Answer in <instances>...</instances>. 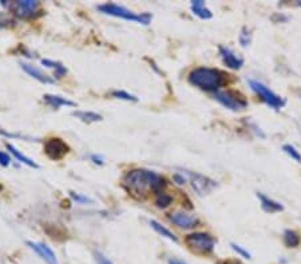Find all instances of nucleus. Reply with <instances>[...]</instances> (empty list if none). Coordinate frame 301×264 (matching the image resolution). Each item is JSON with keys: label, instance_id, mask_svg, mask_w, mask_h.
I'll list each match as a JSON object with an SVG mask.
<instances>
[{"label": "nucleus", "instance_id": "nucleus-18", "mask_svg": "<svg viewBox=\"0 0 301 264\" xmlns=\"http://www.w3.org/2000/svg\"><path fill=\"white\" fill-rule=\"evenodd\" d=\"M7 149L9 151V153H12L13 158H16L17 160L20 163H23V164H26V166L31 167V168H39L38 164H36L32 159H30L28 156H26V155H23V153L20 152L19 149L15 148L12 144H7Z\"/></svg>", "mask_w": 301, "mask_h": 264}, {"label": "nucleus", "instance_id": "nucleus-21", "mask_svg": "<svg viewBox=\"0 0 301 264\" xmlns=\"http://www.w3.org/2000/svg\"><path fill=\"white\" fill-rule=\"evenodd\" d=\"M283 239H284L285 246L289 248H296L300 244V236H299L296 231L293 230H285Z\"/></svg>", "mask_w": 301, "mask_h": 264}, {"label": "nucleus", "instance_id": "nucleus-17", "mask_svg": "<svg viewBox=\"0 0 301 264\" xmlns=\"http://www.w3.org/2000/svg\"><path fill=\"white\" fill-rule=\"evenodd\" d=\"M150 226H151V228L157 232V234H159L161 236H164V238L169 239V240H172V242H174V243H178V238H177L176 235L173 234L172 231L169 230V228H166L165 226H162L161 223H158L157 220H150Z\"/></svg>", "mask_w": 301, "mask_h": 264}, {"label": "nucleus", "instance_id": "nucleus-6", "mask_svg": "<svg viewBox=\"0 0 301 264\" xmlns=\"http://www.w3.org/2000/svg\"><path fill=\"white\" fill-rule=\"evenodd\" d=\"M214 99L219 104H222L225 108H228L230 111H242L248 107L246 99L240 92H236V91L232 90L215 92Z\"/></svg>", "mask_w": 301, "mask_h": 264}, {"label": "nucleus", "instance_id": "nucleus-4", "mask_svg": "<svg viewBox=\"0 0 301 264\" xmlns=\"http://www.w3.org/2000/svg\"><path fill=\"white\" fill-rule=\"evenodd\" d=\"M185 244L190 251L198 255H209L214 251L215 240L206 232H193L185 238Z\"/></svg>", "mask_w": 301, "mask_h": 264}, {"label": "nucleus", "instance_id": "nucleus-25", "mask_svg": "<svg viewBox=\"0 0 301 264\" xmlns=\"http://www.w3.org/2000/svg\"><path fill=\"white\" fill-rule=\"evenodd\" d=\"M250 42H252V34H250L249 30H248L246 27H244L240 34L241 46H242V47H248L250 44Z\"/></svg>", "mask_w": 301, "mask_h": 264}, {"label": "nucleus", "instance_id": "nucleus-23", "mask_svg": "<svg viewBox=\"0 0 301 264\" xmlns=\"http://www.w3.org/2000/svg\"><path fill=\"white\" fill-rule=\"evenodd\" d=\"M283 151H284V152L287 153L291 159H293V160H296V162L301 163V153L299 152V151H297L293 145H291V144L283 145Z\"/></svg>", "mask_w": 301, "mask_h": 264}, {"label": "nucleus", "instance_id": "nucleus-22", "mask_svg": "<svg viewBox=\"0 0 301 264\" xmlns=\"http://www.w3.org/2000/svg\"><path fill=\"white\" fill-rule=\"evenodd\" d=\"M173 198L168 194H164V192H159L157 198H155V204L158 208H166L169 205L172 204Z\"/></svg>", "mask_w": 301, "mask_h": 264}, {"label": "nucleus", "instance_id": "nucleus-33", "mask_svg": "<svg viewBox=\"0 0 301 264\" xmlns=\"http://www.w3.org/2000/svg\"><path fill=\"white\" fill-rule=\"evenodd\" d=\"M219 264H244V263H241L240 260H225V262H221Z\"/></svg>", "mask_w": 301, "mask_h": 264}, {"label": "nucleus", "instance_id": "nucleus-28", "mask_svg": "<svg viewBox=\"0 0 301 264\" xmlns=\"http://www.w3.org/2000/svg\"><path fill=\"white\" fill-rule=\"evenodd\" d=\"M9 163H11V158L7 152H1L0 151V166L3 167H8Z\"/></svg>", "mask_w": 301, "mask_h": 264}, {"label": "nucleus", "instance_id": "nucleus-8", "mask_svg": "<svg viewBox=\"0 0 301 264\" xmlns=\"http://www.w3.org/2000/svg\"><path fill=\"white\" fill-rule=\"evenodd\" d=\"M11 8L13 13L20 19H32L39 15L40 3L36 0H19L11 3Z\"/></svg>", "mask_w": 301, "mask_h": 264}, {"label": "nucleus", "instance_id": "nucleus-5", "mask_svg": "<svg viewBox=\"0 0 301 264\" xmlns=\"http://www.w3.org/2000/svg\"><path fill=\"white\" fill-rule=\"evenodd\" d=\"M249 85L250 88L261 98V100H263L265 104H268V106L271 107V108H273V110H277V111H279V110H281V108L285 106L284 99L281 98V96H279L277 94H275L269 87L263 84L261 81L250 79Z\"/></svg>", "mask_w": 301, "mask_h": 264}, {"label": "nucleus", "instance_id": "nucleus-19", "mask_svg": "<svg viewBox=\"0 0 301 264\" xmlns=\"http://www.w3.org/2000/svg\"><path fill=\"white\" fill-rule=\"evenodd\" d=\"M73 115L87 124L97 123V122H100V120H102V116L93 111H74Z\"/></svg>", "mask_w": 301, "mask_h": 264}, {"label": "nucleus", "instance_id": "nucleus-7", "mask_svg": "<svg viewBox=\"0 0 301 264\" xmlns=\"http://www.w3.org/2000/svg\"><path fill=\"white\" fill-rule=\"evenodd\" d=\"M186 179L189 180L190 186L194 190V192L200 196H205L214 191L217 188V182H214L210 178H207L205 175L198 174V172H186Z\"/></svg>", "mask_w": 301, "mask_h": 264}, {"label": "nucleus", "instance_id": "nucleus-9", "mask_svg": "<svg viewBox=\"0 0 301 264\" xmlns=\"http://www.w3.org/2000/svg\"><path fill=\"white\" fill-rule=\"evenodd\" d=\"M69 152V145L59 137H51L44 143V153L51 160H60Z\"/></svg>", "mask_w": 301, "mask_h": 264}, {"label": "nucleus", "instance_id": "nucleus-15", "mask_svg": "<svg viewBox=\"0 0 301 264\" xmlns=\"http://www.w3.org/2000/svg\"><path fill=\"white\" fill-rule=\"evenodd\" d=\"M190 8H192V12L196 16L202 19V20H210L211 17H213V12L207 8L205 1H202V0H194V1H192L190 3Z\"/></svg>", "mask_w": 301, "mask_h": 264}, {"label": "nucleus", "instance_id": "nucleus-27", "mask_svg": "<svg viewBox=\"0 0 301 264\" xmlns=\"http://www.w3.org/2000/svg\"><path fill=\"white\" fill-rule=\"evenodd\" d=\"M95 260H97V264H112V262L110 259H107L103 254L100 252H95Z\"/></svg>", "mask_w": 301, "mask_h": 264}, {"label": "nucleus", "instance_id": "nucleus-24", "mask_svg": "<svg viewBox=\"0 0 301 264\" xmlns=\"http://www.w3.org/2000/svg\"><path fill=\"white\" fill-rule=\"evenodd\" d=\"M111 95L114 98L126 100V102H138V98H135L134 95L129 94V92H126V91H112Z\"/></svg>", "mask_w": 301, "mask_h": 264}, {"label": "nucleus", "instance_id": "nucleus-10", "mask_svg": "<svg viewBox=\"0 0 301 264\" xmlns=\"http://www.w3.org/2000/svg\"><path fill=\"white\" fill-rule=\"evenodd\" d=\"M169 220L173 224H176L177 227L182 228V230H192V228H194V227H197L200 224L198 217H196L194 215H190L188 212H184V211L172 212L169 215Z\"/></svg>", "mask_w": 301, "mask_h": 264}, {"label": "nucleus", "instance_id": "nucleus-11", "mask_svg": "<svg viewBox=\"0 0 301 264\" xmlns=\"http://www.w3.org/2000/svg\"><path fill=\"white\" fill-rule=\"evenodd\" d=\"M27 246H28L40 259L43 260L46 264H58L55 252L52 251L47 244L38 243V242H27Z\"/></svg>", "mask_w": 301, "mask_h": 264}, {"label": "nucleus", "instance_id": "nucleus-12", "mask_svg": "<svg viewBox=\"0 0 301 264\" xmlns=\"http://www.w3.org/2000/svg\"><path fill=\"white\" fill-rule=\"evenodd\" d=\"M219 56L224 62V64L230 69H240L242 66H244V59L241 58L240 55H237L234 52L228 47H224V46H219L218 47Z\"/></svg>", "mask_w": 301, "mask_h": 264}, {"label": "nucleus", "instance_id": "nucleus-14", "mask_svg": "<svg viewBox=\"0 0 301 264\" xmlns=\"http://www.w3.org/2000/svg\"><path fill=\"white\" fill-rule=\"evenodd\" d=\"M44 103L50 106L51 108H60V107H75V103L73 100H70L67 98H63V96H60V95H44L43 96Z\"/></svg>", "mask_w": 301, "mask_h": 264}, {"label": "nucleus", "instance_id": "nucleus-35", "mask_svg": "<svg viewBox=\"0 0 301 264\" xmlns=\"http://www.w3.org/2000/svg\"><path fill=\"white\" fill-rule=\"evenodd\" d=\"M297 5H300V7H301V0H300V1H297Z\"/></svg>", "mask_w": 301, "mask_h": 264}, {"label": "nucleus", "instance_id": "nucleus-31", "mask_svg": "<svg viewBox=\"0 0 301 264\" xmlns=\"http://www.w3.org/2000/svg\"><path fill=\"white\" fill-rule=\"evenodd\" d=\"M91 160H93L95 164H103V159H102V156H98V155H93V156H91Z\"/></svg>", "mask_w": 301, "mask_h": 264}, {"label": "nucleus", "instance_id": "nucleus-29", "mask_svg": "<svg viewBox=\"0 0 301 264\" xmlns=\"http://www.w3.org/2000/svg\"><path fill=\"white\" fill-rule=\"evenodd\" d=\"M71 198H73L75 201H78V203H87V201H90V199H89V198H86V196L75 195V194H71Z\"/></svg>", "mask_w": 301, "mask_h": 264}, {"label": "nucleus", "instance_id": "nucleus-1", "mask_svg": "<svg viewBox=\"0 0 301 264\" xmlns=\"http://www.w3.org/2000/svg\"><path fill=\"white\" fill-rule=\"evenodd\" d=\"M123 186L131 195L143 198L149 195L150 192H154L158 195L161 190L164 188L165 180L154 171L137 168V170L129 171L125 175Z\"/></svg>", "mask_w": 301, "mask_h": 264}, {"label": "nucleus", "instance_id": "nucleus-26", "mask_svg": "<svg viewBox=\"0 0 301 264\" xmlns=\"http://www.w3.org/2000/svg\"><path fill=\"white\" fill-rule=\"evenodd\" d=\"M230 247L234 252H236L237 255H240L241 258H244V259H252V255H250V252L248 250H245L244 247H241L238 244L236 243H230Z\"/></svg>", "mask_w": 301, "mask_h": 264}, {"label": "nucleus", "instance_id": "nucleus-16", "mask_svg": "<svg viewBox=\"0 0 301 264\" xmlns=\"http://www.w3.org/2000/svg\"><path fill=\"white\" fill-rule=\"evenodd\" d=\"M257 198H258V200H260V203H261V207H263V209L265 211V212L275 213V212H280V211H283V205L280 204V203H277V201L273 200V199H271V198L265 196L264 194H260V192H258Z\"/></svg>", "mask_w": 301, "mask_h": 264}, {"label": "nucleus", "instance_id": "nucleus-2", "mask_svg": "<svg viewBox=\"0 0 301 264\" xmlns=\"http://www.w3.org/2000/svg\"><path fill=\"white\" fill-rule=\"evenodd\" d=\"M189 83L206 92H218L225 84V75L219 69L198 67L189 73Z\"/></svg>", "mask_w": 301, "mask_h": 264}, {"label": "nucleus", "instance_id": "nucleus-13", "mask_svg": "<svg viewBox=\"0 0 301 264\" xmlns=\"http://www.w3.org/2000/svg\"><path fill=\"white\" fill-rule=\"evenodd\" d=\"M20 67L26 73H28L31 77H34L40 83H43V84H52L54 83V79H52L50 75L47 73H44L43 71L40 68H38L36 66L30 63H20Z\"/></svg>", "mask_w": 301, "mask_h": 264}, {"label": "nucleus", "instance_id": "nucleus-3", "mask_svg": "<svg viewBox=\"0 0 301 264\" xmlns=\"http://www.w3.org/2000/svg\"><path fill=\"white\" fill-rule=\"evenodd\" d=\"M98 9L104 15H108V16L119 17V19H123V20L135 21V23H139V24H143V26H149L151 23V19H153L151 13H135L126 8V7H123V5L115 4V3H104V4L98 5Z\"/></svg>", "mask_w": 301, "mask_h": 264}, {"label": "nucleus", "instance_id": "nucleus-20", "mask_svg": "<svg viewBox=\"0 0 301 264\" xmlns=\"http://www.w3.org/2000/svg\"><path fill=\"white\" fill-rule=\"evenodd\" d=\"M42 63L48 67V68L54 69V75H55L56 79H60V77H63L67 73V69L63 64L58 63V62H54V60H48V59H43L42 60Z\"/></svg>", "mask_w": 301, "mask_h": 264}, {"label": "nucleus", "instance_id": "nucleus-32", "mask_svg": "<svg viewBox=\"0 0 301 264\" xmlns=\"http://www.w3.org/2000/svg\"><path fill=\"white\" fill-rule=\"evenodd\" d=\"M168 264H186L184 260L181 259H177V258H170V259L168 260Z\"/></svg>", "mask_w": 301, "mask_h": 264}, {"label": "nucleus", "instance_id": "nucleus-34", "mask_svg": "<svg viewBox=\"0 0 301 264\" xmlns=\"http://www.w3.org/2000/svg\"><path fill=\"white\" fill-rule=\"evenodd\" d=\"M8 19H7V17L4 16V15H1V13H0V26H1V24H3V23H8Z\"/></svg>", "mask_w": 301, "mask_h": 264}, {"label": "nucleus", "instance_id": "nucleus-30", "mask_svg": "<svg viewBox=\"0 0 301 264\" xmlns=\"http://www.w3.org/2000/svg\"><path fill=\"white\" fill-rule=\"evenodd\" d=\"M174 180L177 182V184H185L186 182V178L184 176V174L180 175V174H176L174 175Z\"/></svg>", "mask_w": 301, "mask_h": 264}]
</instances>
